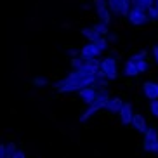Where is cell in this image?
<instances>
[{
    "instance_id": "cell-1",
    "label": "cell",
    "mask_w": 158,
    "mask_h": 158,
    "mask_svg": "<svg viewBox=\"0 0 158 158\" xmlns=\"http://www.w3.org/2000/svg\"><path fill=\"white\" fill-rule=\"evenodd\" d=\"M94 82H96V77H89L80 70H71L66 77L56 80L52 84V89L57 94H77L85 87H92Z\"/></svg>"
},
{
    "instance_id": "cell-2",
    "label": "cell",
    "mask_w": 158,
    "mask_h": 158,
    "mask_svg": "<svg viewBox=\"0 0 158 158\" xmlns=\"http://www.w3.org/2000/svg\"><path fill=\"white\" fill-rule=\"evenodd\" d=\"M99 77L106 78L108 82L118 78V63L113 56H106L99 59V71H98Z\"/></svg>"
},
{
    "instance_id": "cell-3",
    "label": "cell",
    "mask_w": 158,
    "mask_h": 158,
    "mask_svg": "<svg viewBox=\"0 0 158 158\" xmlns=\"http://www.w3.org/2000/svg\"><path fill=\"white\" fill-rule=\"evenodd\" d=\"M92 7H94V10H96V16H98L99 23L110 26V24H111V12L108 9L106 0H92Z\"/></svg>"
},
{
    "instance_id": "cell-4",
    "label": "cell",
    "mask_w": 158,
    "mask_h": 158,
    "mask_svg": "<svg viewBox=\"0 0 158 158\" xmlns=\"http://www.w3.org/2000/svg\"><path fill=\"white\" fill-rule=\"evenodd\" d=\"M125 19L129 21L130 26H134V28H139V26H144L146 23H149L146 10L137 9V7H130V10H129V14H127Z\"/></svg>"
},
{
    "instance_id": "cell-5",
    "label": "cell",
    "mask_w": 158,
    "mask_h": 158,
    "mask_svg": "<svg viewBox=\"0 0 158 158\" xmlns=\"http://www.w3.org/2000/svg\"><path fill=\"white\" fill-rule=\"evenodd\" d=\"M141 90H143V96L151 101H158V82L156 80H146L141 85Z\"/></svg>"
},
{
    "instance_id": "cell-6",
    "label": "cell",
    "mask_w": 158,
    "mask_h": 158,
    "mask_svg": "<svg viewBox=\"0 0 158 158\" xmlns=\"http://www.w3.org/2000/svg\"><path fill=\"white\" fill-rule=\"evenodd\" d=\"M156 141H158V129L148 125V129L144 130V134H143V149L148 153V149L151 148Z\"/></svg>"
},
{
    "instance_id": "cell-7",
    "label": "cell",
    "mask_w": 158,
    "mask_h": 158,
    "mask_svg": "<svg viewBox=\"0 0 158 158\" xmlns=\"http://www.w3.org/2000/svg\"><path fill=\"white\" fill-rule=\"evenodd\" d=\"M134 106H132V102L125 101L123 102V106H122L120 113H118V118H120V123L122 125H130V122H132V116H134Z\"/></svg>"
},
{
    "instance_id": "cell-8",
    "label": "cell",
    "mask_w": 158,
    "mask_h": 158,
    "mask_svg": "<svg viewBox=\"0 0 158 158\" xmlns=\"http://www.w3.org/2000/svg\"><path fill=\"white\" fill-rule=\"evenodd\" d=\"M99 56H101V52L98 51V47L94 45V44H85L82 49H80V59L82 61H89V59H99Z\"/></svg>"
},
{
    "instance_id": "cell-9",
    "label": "cell",
    "mask_w": 158,
    "mask_h": 158,
    "mask_svg": "<svg viewBox=\"0 0 158 158\" xmlns=\"http://www.w3.org/2000/svg\"><path fill=\"white\" fill-rule=\"evenodd\" d=\"M123 99L120 98V96H111V98L108 99L106 106H104V111L110 113V115H118L122 110V106H123Z\"/></svg>"
},
{
    "instance_id": "cell-10",
    "label": "cell",
    "mask_w": 158,
    "mask_h": 158,
    "mask_svg": "<svg viewBox=\"0 0 158 158\" xmlns=\"http://www.w3.org/2000/svg\"><path fill=\"white\" fill-rule=\"evenodd\" d=\"M130 127H132L135 132L144 134V130L148 129V122H146V116H144L143 113H134V116H132V122H130Z\"/></svg>"
},
{
    "instance_id": "cell-11",
    "label": "cell",
    "mask_w": 158,
    "mask_h": 158,
    "mask_svg": "<svg viewBox=\"0 0 158 158\" xmlns=\"http://www.w3.org/2000/svg\"><path fill=\"white\" fill-rule=\"evenodd\" d=\"M111 98V94H110V90L108 89H98L96 90V99H94V106H98L99 110H104V106H106V102H108V99ZM90 104V106H92Z\"/></svg>"
},
{
    "instance_id": "cell-12",
    "label": "cell",
    "mask_w": 158,
    "mask_h": 158,
    "mask_svg": "<svg viewBox=\"0 0 158 158\" xmlns=\"http://www.w3.org/2000/svg\"><path fill=\"white\" fill-rule=\"evenodd\" d=\"M77 96H78V99L84 102V104L90 106V104L94 102V99H96V89L94 87H85V89H82V90H78Z\"/></svg>"
},
{
    "instance_id": "cell-13",
    "label": "cell",
    "mask_w": 158,
    "mask_h": 158,
    "mask_svg": "<svg viewBox=\"0 0 158 158\" xmlns=\"http://www.w3.org/2000/svg\"><path fill=\"white\" fill-rule=\"evenodd\" d=\"M122 75L127 77V78H135V77H139V71H137V68H135V63H132L130 59H127L125 63H123Z\"/></svg>"
},
{
    "instance_id": "cell-14",
    "label": "cell",
    "mask_w": 158,
    "mask_h": 158,
    "mask_svg": "<svg viewBox=\"0 0 158 158\" xmlns=\"http://www.w3.org/2000/svg\"><path fill=\"white\" fill-rule=\"evenodd\" d=\"M80 35H82V37H84L89 44H94L98 38H101V35H99V33L96 31L92 26H84V28L80 30Z\"/></svg>"
},
{
    "instance_id": "cell-15",
    "label": "cell",
    "mask_w": 158,
    "mask_h": 158,
    "mask_svg": "<svg viewBox=\"0 0 158 158\" xmlns=\"http://www.w3.org/2000/svg\"><path fill=\"white\" fill-rule=\"evenodd\" d=\"M99 111H101V110H99L98 106H94V104H92V106H87V110L80 115V122H82V123H85L89 118H92V116L96 115V113H99Z\"/></svg>"
},
{
    "instance_id": "cell-16",
    "label": "cell",
    "mask_w": 158,
    "mask_h": 158,
    "mask_svg": "<svg viewBox=\"0 0 158 158\" xmlns=\"http://www.w3.org/2000/svg\"><path fill=\"white\" fill-rule=\"evenodd\" d=\"M155 0H130V5L132 7H137V9H143V10H148L149 7H153Z\"/></svg>"
},
{
    "instance_id": "cell-17",
    "label": "cell",
    "mask_w": 158,
    "mask_h": 158,
    "mask_svg": "<svg viewBox=\"0 0 158 158\" xmlns=\"http://www.w3.org/2000/svg\"><path fill=\"white\" fill-rule=\"evenodd\" d=\"M94 45L98 47V51L101 52V54H104V52H108V51H110V42L106 40V37L98 38V40L94 42Z\"/></svg>"
},
{
    "instance_id": "cell-18",
    "label": "cell",
    "mask_w": 158,
    "mask_h": 158,
    "mask_svg": "<svg viewBox=\"0 0 158 158\" xmlns=\"http://www.w3.org/2000/svg\"><path fill=\"white\" fill-rule=\"evenodd\" d=\"M31 85L35 89H44L51 84H49V78H47V77H35V78L31 80Z\"/></svg>"
},
{
    "instance_id": "cell-19",
    "label": "cell",
    "mask_w": 158,
    "mask_h": 158,
    "mask_svg": "<svg viewBox=\"0 0 158 158\" xmlns=\"http://www.w3.org/2000/svg\"><path fill=\"white\" fill-rule=\"evenodd\" d=\"M18 149H19V146L16 143H12V141L5 143V158H12V155H14Z\"/></svg>"
},
{
    "instance_id": "cell-20",
    "label": "cell",
    "mask_w": 158,
    "mask_h": 158,
    "mask_svg": "<svg viewBox=\"0 0 158 158\" xmlns=\"http://www.w3.org/2000/svg\"><path fill=\"white\" fill-rule=\"evenodd\" d=\"M135 68H137L139 75L148 73V71H149V61H148V59H141V61H137V63H135Z\"/></svg>"
},
{
    "instance_id": "cell-21",
    "label": "cell",
    "mask_w": 158,
    "mask_h": 158,
    "mask_svg": "<svg viewBox=\"0 0 158 158\" xmlns=\"http://www.w3.org/2000/svg\"><path fill=\"white\" fill-rule=\"evenodd\" d=\"M92 28L96 30V31L101 35V37H106L108 33H110V26H106V24H102V23H96V24H92Z\"/></svg>"
},
{
    "instance_id": "cell-22",
    "label": "cell",
    "mask_w": 158,
    "mask_h": 158,
    "mask_svg": "<svg viewBox=\"0 0 158 158\" xmlns=\"http://www.w3.org/2000/svg\"><path fill=\"white\" fill-rule=\"evenodd\" d=\"M146 56H148V51H144V49H141L139 52H135V54H132V56L129 57L132 63H137V61H141V59H146Z\"/></svg>"
},
{
    "instance_id": "cell-23",
    "label": "cell",
    "mask_w": 158,
    "mask_h": 158,
    "mask_svg": "<svg viewBox=\"0 0 158 158\" xmlns=\"http://www.w3.org/2000/svg\"><path fill=\"white\" fill-rule=\"evenodd\" d=\"M148 110H149V113H151V116L158 120V101H151V102H149Z\"/></svg>"
},
{
    "instance_id": "cell-24",
    "label": "cell",
    "mask_w": 158,
    "mask_h": 158,
    "mask_svg": "<svg viewBox=\"0 0 158 158\" xmlns=\"http://www.w3.org/2000/svg\"><path fill=\"white\" fill-rule=\"evenodd\" d=\"M146 14H148V19L149 21H158V9L156 7H149L148 10H146Z\"/></svg>"
},
{
    "instance_id": "cell-25",
    "label": "cell",
    "mask_w": 158,
    "mask_h": 158,
    "mask_svg": "<svg viewBox=\"0 0 158 158\" xmlns=\"http://www.w3.org/2000/svg\"><path fill=\"white\" fill-rule=\"evenodd\" d=\"M84 64V61L80 59V57H73V59H70V66H71V70H78L80 66Z\"/></svg>"
},
{
    "instance_id": "cell-26",
    "label": "cell",
    "mask_w": 158,
    "mask_h": 158,
    "mask_svg": "<svg viewBox=\"0 0 158 158\" xmlns=\"http://www.w3.org/2000/svg\"><path fill=\"white\" fill-rule=\"evenodd\" d=\"M66 54H68V57H70V59H73V57H78L80 56V51L71 47V49H68V51H66Z\"/></svg>"
},
{
    "instance_id": "cell-27",
    "label": "cell",
    "mask_w": 158,
    "mask_h": 158,
    "mask_svg": "<svg viewBox=\"0 0 158 158\" xmlns=\"http://www.w3.org/2000/svg\"><path fill=\"white\" fill-rule=\"evenodd\" d=\"M12 158H28V155H26V151H24L23 148H19L18 151L12 155Z\"/></svg>"
},
{
    "instance_id": "cell-28",
    "label": "cell",
    "mask_w": 158,
    "mask_h": 158,
    "mask_svg": "<svg viewBox=\"0 0 158 158\" xmlns=\"http://www.w3.org/2000/svg\"><path fill=\"white\" fill-rule=\"evenodd\" d=\"M106 40H108L110 44H115L116 40H118V35H116V33H111V31H110V33L106 35Z\"/></svg>"
},
{
    "instance_id": "cell-29",
    "label": "cell",
    "mask_w": 158,
    "mask_h": 158,
    "mask_svg": "<svg viewBox=\"0 0 158 158\" xmlns=\"http://www.w3.org/2000/svg\"><path fill=\"white\" fill-rule=\"evenodd\" d=\"M151 54H153V57H155V63L158 64V44H156V45H153V49H151Z\"/></svg>"
},
{
    "instance_id": "cell-30",
    "label": "cell",
    "mask_w": 158,
    "mask_h": 158,
    "mask_svg": "<svg viewBox=\"0 0 158 158\" xmlns=\"http://www.w3.org/2000/svg\"><path fill=\"white\" fill-rule=\"evenodd\" d=\"M148 153H156V155H158V141L153 144V146H151V148L148 149Z\"/></svg>"
},
{
    "instance_id": "cell-31",
    "label": "cell",
    "mask_w": 158,
    "mask_h": 158,
    "mask_svg": "<svg viewBox=\"0 0 158 158\" xmlns=\"http://www.w3.org/2000/svg\"><path fill=\"white\" fill-rule=\"evenodd\" d=\"M0 158H5V143H0Z\"/></svg>"
},
{
    "instance_id": "cell-32",
    "label": "cell",
    "mask_w": 158,
    "mask_h": 158,
    "mask_svg": "<svg viewBox=\"0 0 158 158\" xmlns=\"http://www.w3.org/2000/svg\"><path fill=\"white\" fill-rule=\"evenodd\" d=\"M153 5H155V7L158 9V0H155V4H153Z\"/></svg>"
}]
</instances>
